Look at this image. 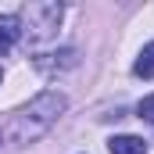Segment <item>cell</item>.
I'll list each match as a JSON object with an SVG mask.
<instances>
[{
  "instance_id": "6da1fadb",
  "label": "cell",
  "mask_w": 154,
  "mask_h": 154,
  "mask_svg": "<svg viewBox=\"0 0 154 154\" xmlns=\"http://www.w3.org/2000/svg\"><path fill=\"white\" fill-rule=\"evenodd\" d=\"M65 108H68L65 93H57V90H43L39 97H32V100L18 111V115H11L4 136H7L11 143H32V140H39L57 118L65 115Z\"/></svg>"
},
{
  "instance_id": "7a4b0ae2",
  "label": "cell",
  "mask_w": 154,
  "mask_h": 154,
  "mask_svg": "<svg viewBox=\"0 0 154 154\" xmlns=\"http://www.w3.org/2000/svg\"><path fill=\"white\" fill-rule=\"evenodd\" d=\"M61 4H29V39H47L61 22Z\"/></svg>"
},
{
  "instance_id": "3957f363",
  "label": "cell",
  "mask_w": 154,
  "mask_h": 154,
  "mask_svg": "<svg viewBox=\"0 0 154 154\" xmlns=\"http://www.w3.org/2000/svg\"><path fill=\"white\" fill-rule=\"evenodd\" d=\"M75 65H79L75 50H57V54H43V57H36V68L47 72V75H54V72H68V68H75Z\"/></svg>"
},
{
  "instance_id": "277c9868",
  "label": "cell",
  "mask_w": 154,
  "mask_h": 154,
  "mask_svg": "<svg viewBox=\"0 0 154 154\" xmlns=\"http://www.w3.org/2000/svg\"><path fill=\"white\" fill-rule=\"evenodd\" d=\"M22 39V18L18 14H0V54H7Z\"/></svg>"
},
{
  "instance_id": "5b68a950",
  "label": "cell",
  "mask_w": 154,
  "mask_h": 154,
  "mask_svg": "<svg viewBox=\"0 0 154 154\" xmlns=\"http://www.w3.org/2000/svg\"><path fill=\"white\" fill-rule=\"evenodd\" d=\"M108 151L111 154H147V143L140 140V136H111L108 140Z\"/></svg>"
},
{
  "instance_id": "8992f818",
  "label": "cell",
  "mask_w": 154,
  "mask_h": 154,
  "mask_svg": "<svg viewBox=\"0 0 154 154\" xmlns=\"http://www.w3.org/2000/svg\"><path fill=\"white\" fill-rule=\"evenodd\" d=\"M133 72H136L140 79H154V43H147V47L140 50V57H136Z\"/></svg>"
},
{
  "instance_id": "52a82bcc",
  "label": "cell",
  "mask_w": 154,
  "mask_h": 154,
  "mask_svg": "<svg viewBox=\"0 0 154 154\" xmlns=\"http://www.w3.org/2000/svg\"><path fill=\"white\" fill-rule=\"evenodd\" d=\"M136 115L143 118V122H151V125H154V93H151V97H143V100L136 104Z\"/></svg>"
},
{
  "instance_id": "ba28073f",
  "label": "cell",
  "mask_w": 154,
  "mask_h": 154,
  "mask_svg": "<svg viewBox=\"0 0 154 154\" xmlns=\"http://www.w3.org/2000/svg\"><path fill=\"white\" fill-rule=\"evenodd\" d=\"M0 79H4V72H0Z\"/></svg>"
}]
</instances>
